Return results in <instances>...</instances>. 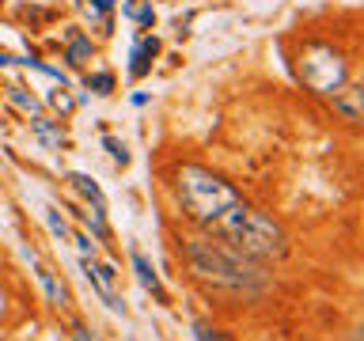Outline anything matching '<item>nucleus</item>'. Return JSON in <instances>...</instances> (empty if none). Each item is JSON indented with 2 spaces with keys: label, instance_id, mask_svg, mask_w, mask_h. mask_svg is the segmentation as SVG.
Segmentation results:
<instances>
[{
  "label": "nucleus",
  "instance_id": "nucleus-1",
  "mask_svg": "<svg viewBox=\"0 0 364 341\" xmlns=\"http://www.w3.org/2000/svg\"><path fill=\"white\" fill-rule=\"evenodd\" d=\"M186 258H190V269L197 273L202 281H213V284H224V289H236V292H258L266 284V273L255 258L239 255L236 247L228 243H209V239H194L186 247Z\"/></svg>",
  "mask_w": 364,
  "mask_h": 341
},
{
  "label": "nucleus",
  "instance_id": "nucleus-2",
  "mask_svg": "<svg viewBox=\"0 0 364 341\" xmlns=\"http://www.w3.org/2000/svg\"><path fill=\"white\" fill-rule=\"evenodd\" d=\"M175 194H179L186 213H190L197 224H209V228H216L231 208L243 205L236 186L224 182L213 171H205V167H194V163L179 167V174H175Z\"/></svg>",
  "mask_w": 364,
  "mask_h": 341
},
{
  "label": "nucleus",
  "instance_id": "nucleus-3",
  "mask_svg": "<svg viewBox=\"0 0 364 341\" xmlns=\"http://www.w3.org/2000/svg\"><path fill=\"white\" fill-rule=\"evenodd\" d=\"M216 232L224 235L228 247H236L239 255L247 258H281L285 250H289V243H285V232L281 224H273V216L258 213V208L250 205H236L231 213L216 224Z\"/></svg>",
  "mask_w": 364,
  "mask_h": 341
},
{
  "label": "nucleus",
  "instance_id": "nucleus-4",
  "mask_svg": "<svg viewBox=\"0 0 364 341\" xmlns=\"http://www.w3.org/2000/svg\"><path fill=\"white\" fill-rule=\"evenodd\" d=\"M346 57L330 46H304L300 53V80L311 87V91H323V95H334L341 84H346Z\"/></svg>",
  "mask_w": 364,
  "mask_h": 341
},
{
  "label": "nucleus",
  "instance_id": "nucleus-5",
  "mask_svg": "<svg viewBox=\"0 0 364 341\" xmlns=\"http://www.w3.org/2000/svg\"><path fill=\"white\" fill-rule=\"evenodd\" d=\"M80 266H84V277L92 281V289L99 292V300H103L110 311L126 315V303H121V292H118V273L110 266H103V262H95V258H84Z\"/></svg>",
  "mask_w": 364,
  "mask_h": 341
},
{
  "label": "nucleus",
  "instance_id": "nucleus-6",
  "mask_svg": "<svg viewBox=\"0 0 364 341\" xmlns=\"http://www.w3.org/2000/svg\"><path fill=\"white\" fill-rule=\"evenodd\" d=\"M156 57H160V38H152V35L137 38L133 46H129V76H133V80L148 76V69H152Z\"/></svg>",
  "mask_w": 364,
  "mask_h": 341
},
{
  "label": "nucleus",
  "instance_id": "nucleus-7",
  "mask_svg": "<svg viewBox=\"0 0 364 341\" xmlns=\"http://www.w3.org/2000/svg\"><path fill=\"white\" fill-rule=\"evenodd\" d=\"M65 61L72 65V69H84V65H92V57H95V46H92V38H84L76 27H69V35H65Z\"/></svg>",
  "mask_w": 364,
  "mask_h": 341
},
{
  "label": "nucleus",
  "instance_id": "nucleus-8",
  "mask_svg": "<svg viewBox=\"0 0 364 341\" xmlns=\"http://www.w3.org/2000/svg\"><path fill=\"white\" fill-rule=\"evenodd\" d=\"M31 266H35V273H38V281H42V289H46V296H50V303L53 307H69V289H65V284L53 277V273L42 266L38 258H31Z\"/></svg>",
  "mask_w": 364,
  "mask_h": 341
},
{
  "label": "nucleus",
  "instance_id": "nucleus-9",
  "mask_svg": "<svg viewBox=\"0 0 364 341\" xmlns=\"http://www.w3.org/2000/svg\"><path fill=\"white\" fill-rule=\"evenodd\" d=\"M129 258H133V269H137L140 284H145V289H148L152 296H156L160 303H167V292H163V284H160V277H156V269H152V262H148L145 255H140V250H133Z\"/></svg>",
  "mask_w": 364,
  "mask_h": 341
},
{
  "label": "nucleus",
  "instance_id": "nucleus-10",
  "mask_svg": "<svg viewBox=\"0 0 364 341\" xmlns=\"http://www.w3.org/2000/svg\"><path fill=\"white\" fill-rule=\"evenodd\" d=\"M360 99H364V91L360 87H338L334 91V106L341 110V118H346V122H360Z\"/></svg>",
  "mask_w": 364,
  "mask_h": 341
},
{
  "label": "nucleus",
  "instance_id": "nucleus-11",
  "mask_svg": "<svg viewBox=\"0 0 364 341\" xmlns=\"http://www.w3.org/2000/svg\"><path fill=\"white\" fill-rule=\"evenodd\" d=\"M31 129L38 133V140L42 145H50V148H61V145H69V137H65V129L53 122V118H42V114H35L31 118Z\"/></svg>",
  "mask_w": 364,
  "mask_h": 341
},
{
  "label": "nucleus",
  "instance_id": "nucleus-12",
  "mask_svg": "<svg viewBox=\"0 0 364 341\" xmlns=\"http://www.w3.org/2000/svg\"><path fill=\"white\" fill-rule=\"evenodd\" d=\"M69 182L80 190L84 197H87V205H99V208H106V201H103V190H99V182L92 179V174H84V171H72L69 174Z\"/></svg>",
  "mask_w": 364,
  "mask_h": 341
},
{
  "label": "nucleus",
  "instance_id": "nucleus-13",
  "mask_svg": "<svg viewBox=\"0 0 364 341\" xmlns=\"http://www.w3.org/2000/svg\"><path fill=\"white\" fill-rule=\"evenodd\" d=\"M8 99H12V103L23 110V114H38V110H42V99L31 95L27 87H16V84H12V87H8Z\"/></svg>",
  "mask_w": 364,
  "mask_h": 341
},
{
  "label": "nucleus",
  "instance_id": "nucleus-14",
  "mask_svg": "<svg viewBox=\"0 0 364 341\" xmlns=\"http://www.w3.org/2000/svg\"><path fill=\"white\" fill-rule=\"evenodd\" d=\"M103 213H106V208H99V205H87V213H80V216H84V224L95 232V239H103V243H106V239H110V228H106Z\"/></svg>",
  "mask_w": 364,
  "mask_h": 341
},
{
  "label": "nucleus",
  "instance_id": "nucleus-15",
  "mask_svg": "<svg viewBox=\"0 0 364 341\" xmlns=\"http://www.w3.org/2000/svg\"><path fill=\"white\" fill-rule=\"evenodd\" d=\"M84 87H87V91H95V95H110V91H114V72H87Z\"/></svg>",
  "mask_w": 364,
  "mask_h": 341
},
{
  "label": "nucleus",
  "instance_id": "nucleus-16",
  "mask_svg": "<svg viewBox=\"0 0 364 341\" xmlns=\"http://www.w3.org/2000/svg\"><path fill=\"white\" fill-rule=\"evenodd\" d=\"M46 224H50V232L57 235L61 243H69V239H72L69 224H65V216H61V213H57V208H53V205H46Z\"/></svg>",
  "mask_w": 364,
  "mask_h": 341
},
{
  "label": "nucleus",
  "instance_id": "nucleus-17",
  "mask_svg": "<svg viewBox=\"0 0 364 341\" xmlns=\"http://www.w3.org/2000/svg\"><path fill=\"white\" fill-rule=\"evenodd\" d=\"M103 148L110 152V160H114V163H121V167L129 163V148H126V140H118V137H103Z\"/></svg>",
  "mask_w": 364,
  "mask_h": 341
},
{
  "label": "nucleus",
  "instance_id": "nucleus-18",
  "mask_svg": "<svg viewBox=\"0 0 364 341\" xmlns=\"http://www.w3.org/2000/svg\"><path fill=\"white\" fill-rule=\"evenodd\" d=\"M50 106L61 110V114H72V110H76V99H72L69 91H53V95H50Z\"/></svg>",
  "mask_w": 364,
  "mask_h": 341
},
{
  "label": "nucleus",
  "instance_id": "nucleus-19",
  "mask_svg": "<svg viewBox=\"0 0 364 341\" xmlns=\"http://www.w3.org/2000/svg\"><path fill=\"white\" fill-rule=\"evenodd\" d=\"M80 4H84L87 16H106L110 8H114V0H80Z\"/></svg>",
  "mask_w": 364,
  "mask_h": 341
},
{
  "label": "nucleus",
  "instance_id": "nucleus-20",
  "mask_svg": "<svg viewBox=\"0 0 364 341\" xmlns=\"http://www.w3.org/2000/svg\"><path fill=\"white\" fill-rule=\"evenodd\" d=\"M194 337H197V341H224L216 330H209L205 323H194Z\"/></svg>",
  "mask_w": 364,
  "mask_h": 341
},
{
  "label": "nucleus",
  "instance_id": "nucleus-21",
  "mask_svg": "<svg viewBox=\"0 0 364 341\" xmlns=\"http://www.w3.org/2000/svg\"><path fill=\"white\" fill-rule=\"evenodd\" d=\"M69 243L80 247V255H84V258H95V247H92V239H87V235H72Z\"/></svg>",
  "mask_w": 364,
  "mask_h": 341
},
{
  "label": "nucleus",
  "instance_id": "nucleus-22",
  "mask_svg": "<svg viewBox=\"0 0 364 341\" xmlns=\"http://www.w3.org/2000/svg\"><path fill=\"white\" fill-rule=\"evenodd\" d=\"M72 341H92V334H87V326L76 323V326H72Z\"/></svg>",
  "mask_w": 364,
  "mask_h": 341
},
{
  "label": "nucleus",
  "instance_id": "nucleus-23",
  "mask_svg": "<svg viewBox=\"0 0 364 341\" xmlns=\"http://www.w3.org/2000/svg\"><path fill=\"white\" fill-rule=\"evenodd\" d=\"M129 103H133V106H145L148 95H145V91H133V99H129Z\"/></svg>",
  "mask_w": 364,
  "mask_h": 341
},
{
  "label": "nucleus",
  "instance_id": "nucleus-24",
  "mask_svg": "<svg viewBox=\"0 0 364 341\" xmlns=\"http://www.w3.org/2000/svg\"><path fill=\"white\" fill-rule=\"evenodd\" d=\"M8 65H16V57H8V53L0 50V69H8Z\"/></svg>",
  "mask_w": 364,
  "mask_h": 341
},
{
  "label": "nucleus",
  "instance_id": "nucleus-25",
  "mask_svg": "<svg viewBox=\"0 0 364 341\" xmlns=\"http://www.w3.org/2000/svg\"><path fill=\"white\" fill-rule=\"evenodd\" d=\"M129 4H133V0H129Z\"/></svg>",
  "mask_w": 364,
  "mask_h": 341
}]
</instances>
